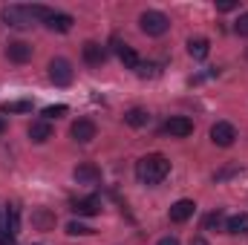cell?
<instances>
[{"mask_svg": "<svg viewBox=\"0 0 248 245\" xmlns=\"http://www.w3.org/2000/svg\"><path fill=\"white\" fill-rule=\"evenodd\" d=\"M3 130H6V122H3V119H0V133H3Z\"/></svg>", "mask_w": 248, "mask_h": 245, "instance_id": "obj_32", "label": "cell"}, {"mask_svg": "<svg viewBox=\"0 0 248 245\" xmlns=\"http://www.w3.org/2000/svg\"><path fill=\"white\" fill-rule=\"evenodd\" d=\"M63 113H66V104H52V107L44 110V119H46V122H49V119H61Z\"/></svg>", "mask_w": 248, "mask_h": 245, "instance_id": "obj_24", "label": "cell"}, {"mask_svg": "<svg viewBox=\"0 0 248 245\" xmlns=\"http://www.w3.org/2000/svg\"><path fill=\"white\" fill-rule=\"evenodd\" d=\"M46 26H49L52 32H69V29H72V17L63 15V12H52L49 20H46Z\"/></svg>", "mask_w": 248, "mask_h": 245, "instance_id": "obj_17", "label": "cell"}, {"mask_svg": "<svg viewBox=\"0 0 248 245\" xmlns=\"http://www.w3.org/2000/svg\"><path fill=\"white\" fill-rule=\"evenodd\" d=\"M234 138H237V130H234V124L217 122L214 127H211V141H214L217 147H231V144H234Z\"/></svg>", "mask_w": 248, "mask_h": 245, "instance_id": "obj_5", "label": "cell"}, {"mask_svg": "<svg viewBox=\"0 0 248 245\" xmlns=\"http://www.w3.org/2000/svg\"><path fill=\"white\" fill-rule=\"evenodd\" d=\"M0 20L12 29H29L35 23V17L29 15V6H3L0 9Z\"/></svg>", "mask_w": 248, "mask_h": 245, "instance_id": "obj_3", "label": "cell"}, {"mask_svg": "<svg viewBox=\"0 0 248 245\" xmlns=\"http://www.w3.org/2000/svg\"><path fill=\"white\" fill-rule=\"evenodd\" d=\"M168 173H170V162L162 153H150L136 162V179L141 184H159Z\"/></svg>", "mask_w": 248, "mask_h": 245, "instance_id": "obj_1", "label": "cell"}, {"mask_svg": "<svg viewBox=\"0 0 248 245\" xmlns=\"http://www.w3.org/2000/svg\"><path fill=\"white\" fill-rule=\"evenodd\" d=\"M6 58L15 63H26L32 58V44H26V41H9L6 44Z\"/></svg>", "mask_w": 248, "mask_h": 245, "instance_id": "obj_7", "label": "cell"}, {"mask_svg": "<svg viewBox=\"0 0 248 245\" xmlns=\"http://www.w3.org/2000/svg\"><path fill=\"white\" fill-rule=\"evenodd\" d=\"M225 231L240 237V234H248V214H234L228 222H225Z\"/></svg>", "mask_w": 248, "mask_h": 245, "instance_id": "obj_18", "label": "cell"}, {"mask_svg": "<svg viewBox=\"0 0 248 245\" xmlns=\"http://www.w3.org/2000/svg\"><path fill=\"white\" fill-rule=\"evenodd\" d=\"M9 243H12V234L6 228H0V245H9Z\"/></svg>", "mask_w": 248, "mask_h": 245, "instance_id": "obj_29", "label": "cell"}, {"mask_svg": "<svg viewBox=\"0 0 248 245\" xmlns=\"http://www.w3.org/2000/svg\"><path fill=\"white\" fill-rule=\"evenodd\" d=\"M113 44H116V52H119V58H122V63L127 66V69H136V66L141 63V58L136 55L133 46H127V44H122V41H113Z\"/></svg>", "mask_w": 248, "mask_h": 245, "instance_id": "obj_16", "label": "cell"}, {"mask_svg": "<svg viewBox=\"0 0 248 245\" xmlns=\"http://www.w3.org/2000/svg\"><path fill=\"white\" fill-rule=\"evenodd\" d=\"M234 29H237V35H240V38H248V12H246V15H240V20L234 23Z\"/></svg>", "mask_w": 248, "mask_h": 245, "instance_id": "obj_25", "label": "cell"}, {"mask_svg": "<svg viewBox=\"0 0 248 245\" xmlns=\"http://www.w3.org/2000/svg\"><path fill=\"white\" fill-rule=\"evenodd\" d=\"M190 245H211V243H208L205 237H193V240H190Z\"/></svg>", "mask_w": 248, "mask_h": 245, "instance_id": "obj_31", "label": "cell"}, {"mask_svg": "<svg viewBox=\"0 0 248 245\" xmlns=\"http://www.w3.org/2000/svg\"><path fill=\"white\" fill-rule=\"evenodd\" d=\"M95 133H98V127L90 122V119H78V122L69 127V136H72L78 144H90V141L95 138Z\"/></svg>", "mask_w": 248, "mask_h": 245, "instance_id": "obj_6", "label": "cell"}, {"mask_svg": "<svg viewBox=\"0 0 248 245\" xmlns=\"http://www.w3.org/2000/svg\"><path fill=\"white\" fill-rule=\"evenodd\" d=\"M225 222H228V219H225V216L217 211V214H208L202 225H205V231H219V228H225Z\"/></svg>", "mask_w": 248, "mask_h": 245, "instance_id": "obj_21", "label": "cell"}, {"mask_svg": "<svg viewBox=\"0 0 248 245\" xmlns=\"http://www.w3.org/2000/svg\"><path fill=\"white\" fill-rule=\"evenodd\" d=\"M193 211H196V205L190 199H179L176 205H170V222H187L193 216Z\"/></svg>", "mask_w": 248, "mask_h": 245, "instance_id": "obj_11", "label": "cell"}, {"mask_svg": "<svg viewBox=\"0 0 248 245\" xmlns=\"http://www.w3.org/2000/svg\"><path fill=\"white\" fill-rule=\"evenodd\" d=\"M72 78H75V72H72V63L66 58H52L49 61V81L55 87H69Z\"/></svg>", "mask_w": 248, "mask_h": 245, "instance_id": "obj_4", "label": "cell"}, {"mask_svg": "<svg viewBox=\"0 0 248 245\" xmlns=\"http://www.w3.org/2000/svg\"><path fill=\"white\" fill-rule=\"evenodd\" d=\"M29 138L35 141V144H44V141H49L52 138V124L46 122H32L29 124Z\"/></svg>", "mask_w": 248, "mask_h": 245, "instance_id": "obj_13", "label": "cell"}, {"mask_svg": "<svg viewBox=\"0 0 248 245\" xmlns=\"http://www.w3.org/2000/svg\"><path fill=\"white\" fill-rule=\"evenodd\" d=\"M72 211H75L78 216H95V214L101 211V202H98L95 196H87V199H75V202H72Z\"/></svg>", "mask_w": 248, "mask_h": 245, "instance_id": "obj_12", "label": "cell"}, {"mask_svg": "<svg viewBox=\"0 0 248 245\" xmlns=\"http://www.w3.org/2000/svg\"><path fill=\"white\" fill-rule=\"evenodd\" d=\"M66 234L69 237H87V234H93V228H87L84 222H69L66 225Z\"/></svg>", "mask_w": 248, "mask_h": 245, "instance_id": "obj_23", "label": "cell"}, {"mask_svg": "<svg viewBox=\"0 0 248 245\" xmlns=\"http://www.w3.org/2000/svg\"><path fill=\"white\" fill-rule=\"evenodd\" d=\"M139 29H141L144 35H150V38H159V35H165V32L170 29V20H168L165 12L147 9V12H141V17H139Z\"/></svg>", "mask_w": 248, "mask_h": 245, "instance_id": "obj_2", "label": "cell"}, {"mask_svg": "<svg viewBox=\"0 0 248 245\" xmlns=\"http://www.w3.org/2000/svg\"><path fill=\"white\" fill-rule=\"evenodd\" d=\"M72 176H75V182H78V184H98V182H101V170H98L93 162L78 165V168L72 170Z\"/></svg>", "mask_w": 248, "mask_h": 245, "instance_id": "obj_8", "label": "cell"}, {"mask_svg": "<svg viewBox=\"0 0 248 245\" xmlns=\"http://www.w3.org/2000/svg\"><path fill=\"white\" fill-rule=\"evenodd\" d=\"M32 225H35L38 231H52V228H55V214L46 211V208H38V211L32 214Z\"/></svg>", "mask_w": 248, "mask_h": 245, "instance_id": "obj_15", "label": "cell"}, {"mask_svg": "<svg viewBox=\"0 0 248 245\" xmlns=\"http://www.w3.org/2000/svg\"><path fill=\"white\" fill-rule=\"evenodd\" d=\"M208 52H211L208 38H190V41H187V55H190L193 61H205Z\"/></svg>", "mask_w": 248, "mask_h": 245, "instance_id": "obj_14", "label": "cell"}, {"mask_svg": "<svg viewBox=\"0 0 248 245\" xmlns=\"http://www.w3.org/2000/svg\"><path fill=\"white\" fill-rule=\"evenodd\" d=\"M17 228H20V214H17V208H15V205H9V211H6V231L15 237V234H17Z\"/></svg>", "mask_w": 248, "mask_h": 245, "instance_id": "obj_20", "label": "cell"}, {"mask_svg": "<svg viewBox=\"0 0 248 245\" xmlns=\"http://www.w3.org/2000/svg\"><path fill=\"white\" fill-rule=\"evenodd\" d=\"M237 6H240L237 0H222V3H217V9H219V12H234Z\"/></svg>", "mask_w": 248, "mask_h": 245, "instance_id": "obj_28", "label": "cell"}, {"mask_svg": "<svg viewBox=\"0 0 248 245\" xmlns=\"http://www.w3.org/2000/svg\"><path fill=\"white\" fill-rule=\"evenodd\" d=\"M159 245H179L176 237H165V240H159Z\"/></svg>", "mask_w": 248, "mask_h": 245, "instance_id": "obj_30", "label": "cell"}, {"mask_svg": "<svg viewBox=\"0 0 248 245\" xmlns=\"http://www.w3.org/2000/svg\"><path fill=\"white\" fill-rule=\"evenodd\" d=\"M153 69H156V66H153V63H139V66H136V72H139V75H141V78H144V75H156V72H153Z\"/></svg>", "mask_w": 248, "mask_h": 245, "instance_id": "obj_27", "label": "cell"}, {"mask_svg": "<svg viewBox=\"0 0 248 245\" xmlns=\"http://www.w3.org/2000/svg\"><path fill=\"white\" fill-rule=\"evenodd\" d=\"M84 61L90 63V66H101V63L107 61V49L101 44H95V41H87L84 44Z\"/></svg>", "mask_w": 248, "mask_h": 245, "instance_id": "obj_10", "label": "cell"}, {"mask_svg": "<svg viewBox=\"0 0 248 245\" xmlns=\"http://www.w3.org/2000/svg\"><path fill=\"white\" fill-rule=\"evenodd\" d=\"M234 173H240V168H225V170L214 173V182H222V179H228V176H234Z\"/></svg>", "mask_w": 248, "mask_h": 245, "instance_id": "obj_26", "label": "cell"}, {"mask_svg": "<svg viewBox=\"0 0 248 245\" xmlns=\"http://www.w3.org/2000/svg\"><path fill=\"white\" fill-rule=\"evenodd\" d=\"M124 122L130 124V127H144V124L150 122V116H147V110L133 107V110H127V113H124Z\"/></svg>", "mask_w": 248, "mask_h": 245, "instance_id": "obj_19", "label": "cell"}, {"mask_svg": "<svg viewBox=\"0 0 248 245\" xmlns=\"http://www.w3.org/2000/svg\"><path fill=\"white\" fill-rule=\"evenodd\" d=\"M165 133L168 136H176V138H185V136L193 133V122L185 119V116H173V119H168V124H165Z\"/></svg>", "mask_w": 248, "mask_h": 245, "instance_id": "obj_9", "label": "cell"}, {"mask_svg": "<svg viewBox=\"0 0 248 245\" xmlns=\"http://www.w3.org/2000/svg\"><path fill=\"white\" fill-rule=\"evenodd\" d=\"M0 110L3 113H29L32 110V101H6Z\"/></svg>", "mask_w": 248, "mask_h": 245, "instance_id": "obj_22", "label": "cell"}]
</instances>
